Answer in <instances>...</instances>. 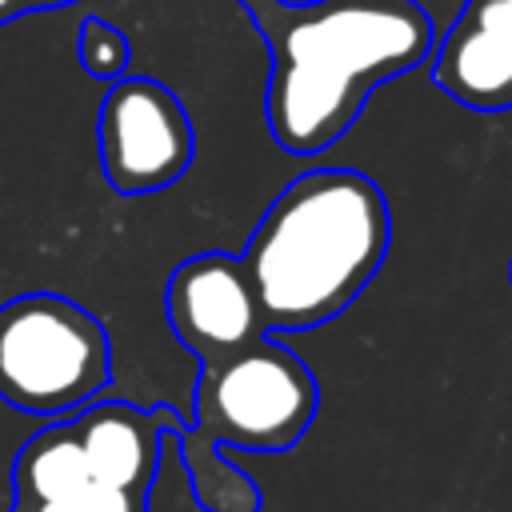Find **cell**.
Returning <instances> with one entry per match:
<instances>
[{
    "label": "cell",
    "instance_id": "obj_2",
    "mask_svg": "<svg viewBox=\"0 0 512 512\" xmlns=\"http://www.w3.org/2000/svg\"><path fill=\"white\" fill-rule=\"evenodd\" d=\"M392 244L384 188L356 168H312L284 184L248 236L244 268L268 332L336 320Z\"/></svg>",
    "mask_w": 512,
    "mask_h": 512
},
{
    "label": "cell",
    "instance_id": "obj_12",
    "mask_svg": "<svg viewBox=\"0 0 512 512\" xmlns=\"http://www.w3.org/2000/svg\"><path fill=\"white\" fill-rule=\"evenodd\" d=\"M20 16H24L20 0H0V24H8V20H20Z\"/></svg>",
    "mask_w": 512,
    "mask_h": 512
},
{
    "label": "cell",
    "instance_id": "obj_9",
    "mask_svg": "<svg viewBox=\"0 0 512 512\" xmlns=\"http://www.w3.org/2000/svg\"><path fill=\"white\" fill-rule=\"evenodd\" d=\"M432 80L472 112H508L512 108V56L472 20L464 8L452 28L436 40Z\"/></svg>",
    "mask_w": 512,
    "mask_h": 512
},
{
    "label": "cell",
    "instance_id": "obj_1",
    "mask_svg": "<svg viewBox=\"0 0 512 512\" xmlns=\"http://www.w3.org/2000/svg\"><path fill=\"white\" fill-rule=\"evenodd\" d=\"M268 48L264 120L288 156L332 148L368 96L420 68L436 40L416 0H236Z\"/></svg>",
    "mask_w": 512,
    "mask_h": 512
},
{
    "label": "cell",
    "instance_id": "obj_11",
    "mask_svg": "<svg viewBox=\"0 0 512 512\" xmlns=\"http://www.w3.org/2000/svg\"><path fill=\"white\" fill-rule=\"evenodd\" d=\"M468 12L512 56V0H468Z\"/></svg>",
    "mask_w": 512,
    "mask_h": 512
},
{
    "label": "cell",
    "instance_id": "obj_6",
    "mask_svg": "<svg viewBox=\"0 0 512 512\" xmlns=\"http://www.w3.org/2000/svg\"><path fill=\"white\" fill-rule=\"evenodd\" d=\"M164 316L196 364L232 356L268 332L244 260L220 248L196 252L172 268L164 284Z\"/></svg>",
    "mask_w": 512,
    "mask_h": 512
},
{
    "label": "cell",
    "instance_id": "obj_3",
    "mask_svg": "<svg viewBox=\"0 0 512 512\" xmlns=\"http://www.w3.org/2000/svg\"><path fill=\"white\" fill-rule=\"evenodd\" d=\"M320 408L312 368L276 336L204 360L192 388V420L172 432L192 496L204 512H260L256 480L236 468L220 448L236 452H288L304 440Z\"/></svg>",
    "mask_w": 512,
    "mask_h": 512
},
{
    "label": "cell",
    "instance_id": "obj_13",
    "mask_svg": "<svg viewBox=\"0 0 512 512\" xmlns=\"http://www.w3.org/2000/svg\"><path fill=\"white\" fill-rule=\"evenodd\" d=\"M64 4H72V0H20L24 16H28V12H36V8H64Z\"/></svg>",
    "mask_w": 512,
    "mask_h": 512
},
{
    "label": "cell",
    "instance_id": "obj_7",
    "mask_svg": "<svg viewBox=\"0 0 512 512\" xmlns=\"http://www.w3.org/2000/svg\"><path fill=\"white\" fill-rule=\"evenodd\" d=\"M148 500L152 496L124 492L88 468L68 416L32 432L12 460L8 512H148Z\"/></svg>",
    "mask_w": 512,
    "mask_h": 512
},
{
    "label": "cell",
    "instance_id": "obj_5",
    "mask_svg": "<svg viewBox=\"0 0 512 512\" xmlns=\"http://www.w3.org/2000/svg\"><path fill=\"white\" fill-rule=\"evenodd\" d=\"M100 172L120 196H148L176 184L196 156V132L184 100L152 76L108 84L96 116Z\"/></svg>",
    "mask_w": 512,
    "mask_h": 512
},
{
    "label": "cell",
    "instance_id": "obj_10",
    "mask_svg": "<svg viewBox=\"0 0 512 512\" xmlns=\"http://www.w3.org/2000/svg\"><path fill=\"white\" fill-rule=\"evenodd\" d=\"M76 60H80V68H84L92 80L112 84V80L128 76L132 44H128V36H124L116 24H108V20H100V16H88V20L80 24V36H76Z\"/></svg>",
    "mask_w": 512,
    "mask_h": 512
},
{
    "label": "cell",
    "instance_id": "obj_4",
    "mask_svg": "<svg viewBox=\"0 0 512 512\" xmlns=\"http://www.w3.org/2000/svg\"><path fill=\"white\" fill-rule=\"evenodd\" d=\"M112 380V344L96 312L60 292L0 304V400L32 416H72Z\"/></svg>",
    "mask_w": 512,
    "mask_h": 512
},
{
    "label": "cell",
    "instance_id": "obj_14",
    "mask_svg": "<svg viewBox=\"0 0 512 512\" xmlns=\"http://www.w3.org/2000/svg\"><path fill=\"white\" fill-rule=\"evenodd\" d=\"M508 280H512V264H508Z\"/></svg>",
    "mask_w": 512,
    "mask_h": 512
},
{
    "label": "cell",
    "instance_id": "obj_8",
    "mask_svg": "<svg viewBox=\"0 0 512 512\" xmlns=\"http://www.w3.org/2000/svg\"><path fill=\"white\" fill-rule=\"evenodd\" d=\"M80 452L88 468L124 488L152 496V484L160 476L164 440L184 428V416L172 404H132V400H92L80 412L68 416Z\"/></svg>",
    "mask_w": 512,
    "mask_h": 512
}]
</instances>
